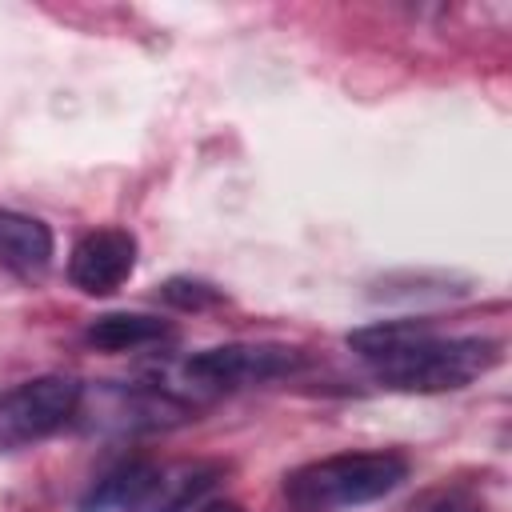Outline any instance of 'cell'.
<instances>
[{"label":"cell","instance_id":"obj_1","mask_svg":"<svg viewBox=\"0 0 512 512\" xmlns=\"http://www.w3.org/2000/svg\"><path fill=\"white\" fill-rule=\"evenodd\" d=\"M348 348L392 392H456L496 368L500 344L488 336H436L424 320H380L356 328Z\"/></svg>","mask_w":512,"mask_h":512},{"label":"cell","instance_id":"obj_2","mask_svg":"<svg viewBox=\"0 0 512 512\" xmlns=\"http://www.w3.org/2000/svg\"><path fill=\"white\" fill-rule=\"evenodd\" d=\"M408 480V456L392 448L336 452L284 476L288 512H348L396 492Z\"/></svg>","mask_w":512,"mask_h":512},{"label":"cell","instance_id":"obj_3","mask_svg":"<svg viewBox=\"0 0 512 512\" xmlns=\"http://www.w3.org/2000/svg\"><path fill=\"white\" fill-rule=\"evenodd\" d=\"M80 400L84 388L72 376H36L0 392V452H20L48 440L76 416Z\"/></svg>","mask_w":512,"mask_h":512},{"label":"cell","instance_id":"obj_4","mask_svg":"<svg viewBox=\"0 0 512 512\" xmlns=\"http://www.w3.org/2000/svg\"><path fill=\"white\" fill-rule=\"evenodd\" d=\"M304 368V352L284 344H216L184 360L180 376L196 392H240L256 384H272Z\"/></svg>","mask_w":512,"mask_h":512},{"label":"cell","instance_id":"obj_5","mask_svg":"<svg viewBox=\"0 0 512 512\" xmlns=\"http://www.w3.org/2000/svg\"><path fill=\"white\" fill-rule=\"evenodd\" d=\"M136 268V236L128 228H92L68 256V280L88 296H112Z\"/></svg>","mask_w":512,"mask_h":512},{"label":"cell","instance_id":"obj_6","mask_svg":"<svg viewBox=\"0 0 512 512\" xmlns=\"http://www.w3.org/2000/svg\"><path fill=\"white\" fill-rule=\"evenodd\" d=\"M224 476V464L216 460H184V464H156L140 500L128 512H184L192 508L216 480Z\"/></svg>","mask_w":512,"mask_h":512},{"label":"cell","instance_id":"obj_7","mask_svg":"<svg viewBox=\"0 0 512 512\" xmlns=\"http://www.w3.org/2000/svg\"><path fill=\"white\" fill-rule=\"evenodd\" d=\"M0 264L16 276H44L52 264V232L28 212L0 208Z\"/></svg>","mask_w":512,"mask_h":512},{"label":"cell","instance_id":"obj_8","mask_svg":"<svg viewBox=\"0 0 512 512\" xmlns=\"http://www.w3.org/2000/svg\"><path fill=\"white\" fill-rule=\"evenodd\" d=\"M84 340L100 352H144V348H164L176 340V328L160 316L144 312H104L88 324Z\"/></svg>","mask_w":512,"mask_h":512},{"label":"cell","instance_id":"obj_9","mask_svg":"<svg viewBox=\"0 0 512 512\" xmlns=\"http://www.w3.org/2000/svg\"><path fill=\"white\" fill-rule=\"evenodd\" d=\"M152 468L156 464H148V460H124L120 468H112L108 476H100L92 484V492L80 500V512H128L140 500Z\"/></svg>","mask_w":512,"mask_h":512},{"label":"cell","instance_id":"obj_10","mask_svg":"<svg viewBox=\"0 0 512 512\" xmlns=\"http://www.w3.org/2000/svg\"><path fill=\"white\" fill-rule=\"evenodd\" d=\"M412 512H488L484 496L476 488H464V484H444V488H432L424 492Z\"/></svg>","mask_w":512,"mask_h":512},{"label":"cell","instance_id":"obj_11","mask_svg":"<svg viewBox=\"0 0 512 512\" xmlns=\"http://www.w3.org/2000/svg\"><path fill=\"white\" fill-rule=\"evenodd\" d=\"M160 296H164L172 308H180V312H200V308H212V304L224 300L220 288H212V284H204V280H188V276L168 280V284L160 288Z\"/></svg>","mask_w":512,"mask_h":512},{"label":"cell","instance_id":"obj_12","mask_svg":"<svg viewBox=\"0 0 512 512\" xmlns=\"http://www.w3.org/2000/svg\"><path fill=\"white\" fill-rule=\"evenodd\" d=\"M200 512H244L240 504H232V500H212V504H204Z\"/></svg>","mask_w":512,"mask_h":512}]
</instances>
